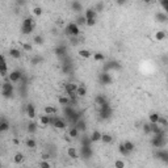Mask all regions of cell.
Returning a JSON list of instances; mask_svg holds the SVG:
<instances>
[{"label": "cell", "instance_id": "6da1fadb", "mask_svg": "<svg viewBox=\"0 0 168 168\" xmlns=\"http://www.w3.org/2000/svg\"><path fill=\"white\" fill-rule=\"evenodd\" d=\"M36 28V20L33 17H26L24 19L21 24V33L22 34H30Z\"/></svg>", "mask_w": 168, "mask_h": 168}, {"label": "cell", "instance_id": "7a4b0ae2", "mask_svg": "<svg viewBox=\"0 0 168 168\" xmlns=\"http://www.w3.org/2000/svg\"><path fill=\"white\" fill-rule=\"evenodd\" d=\"M64 33L68 37H79L80 36V26L76 22H70L64 26Z\"/></svg>", "mask_w": 168, "mask_h": 168}, {"label": "cell", "instance_id": "3957f363", "mask_svg": "<svg viewBox=\"0 0 168 168\" xmlns=\"http://www.w3.org/2000/svg\"><path fill=\"white\" fill-rule=\"evenodd\" d=\"M13 91H15V88H13V83L12 82H4L1 85V95L5 97V99H9V97L13 96Z\"/></svg>", "mask_w": 168, "mask_h": 168}, {"label": "cell", "instance_id": "277c9868", "mask_svg": "<svg viewBox=\"0 0 168 168\" xmlns=\"http://www.w3.org/2000/svg\"><path fill=\"white\" fill-rule=\"evenodd\" d=\"M21 79H22V72L19 71V70H13V71H11L9 75H8V80L12 82L13 84L21 82Z\"/></svg>", "mask_w": 168, "mask_h": 168}, {"label": "cell", "instance_id": "5b68a950", "mask_svg": "<svg viewBox=\"0 0 168 168\" xmlns=\"http://www.w3.org/2000/svg\"><path fill=\"white\" fill-rule=\"evenodd\" d=\"M100 83L101 84H110L112 83L110 74H108V72H103V74H100Z\"/></svg>", "mask_w": 168, "mask_h": 168}, {"label": "cell", "instance_id": "8992f818", "mask_svg": "<svg viewBox=\"0 0 168 168\" xmlns=\"http://www.w3.org/2000/svg\"><path fill=\"white\" fill-rule=\"evenodd\" d=\"M0 74H1L3 78H5L8 74V67H7V62H5V58L1 57V66H0Z\"/></svg>", "mask_w": 168, "mask_h": 168}, {"label": "cell", "instance_id": "52a82bcc", "mask_svg": "<svg viewBox=\"0 0 168 168\" xmlns=\"http://www.w3.org/2000/svg\"><path fill=\"white\" fill-rule=\"evenodd\" d=\"M84 16L87 17V20H89V19H95V20H96L97 12L95 11V8H88V9H85V12H84Z\"/></svg>", "mask_w": 168, "mask_h": 168}, {"label": "cell", "instance_id": "ba28073f", "mask_svg": "<svg viewBox=\"0 0 168 168\" xmlns=\"http://www.w3.org/2000/svg\"><path fill=\"white\" fill-rule=\"evenodd\" d=\"M26 116L29 117V118H32V120L36 117V108H34V105H32V104L26 105Z\"/></svg>", "mask_w": 168, "mask_h": 168}, {"label": "cell", "instance_id": "9c48e42d", "mask_svg": "<svg viewBox=\"0 0 168 168\" xmlns=\"http://www.w3.org/2000/svg\"><path fill=\"white\" fill-rule=\"evenodd\" d=\"M21 50H19V49H15V47H12V49L9 50V57H12V58H15V59H20L21 58Z\"/></svg>", "mask_w": 168, "mask_h": 168}, {"label": "cell", "instance_id": "30bf717a", "mask_svg": "<svg viewBox=\"0 0 168 168\" xmlns=\"http://www.w3.org/2000/svg\"><path fill=\"white\" fill-rule=\"evenodd\" d=\"M78 97H85L87 96V87L84 84H79V88L76 91Z\"/></svg>", "mask_w": 168, "mask_h": 168}, {"label": "cell", "instance_id": "8fae6325", "mask_svg": "<svg viewBox=\"0 0 168 168\" xmlns=\"http://www.w3.org/2000/svg\"><path fill=\"white\" fill-rule=\"evenodd\" d=\"M79 57L84 58V59H88V58L93 57V53H91L89 50H87V49H82V50H79Z\"/></svg>", "mask_w": 168, "mask_h": 168}, {"label": "cell", "instance_id": "7c38bea8", "mask_svg": "<svg viewBox=\"0 0 168 168\" xmlns=\"http://www.w3.org/2000/svg\"><path fill=\"white\" fill-rule=\"evenodd\" d=\"M67 155H68V158H71V159L79 158V156H78V150L75 147H68L67 148Z\"/></svg>", "mask_w": 168, "mask_h": 168}, {"label": "cell", "instance_id": "4fadbf2b", "mask_svg": "<svg viewBox=\"0 0 168 168\" xmlns=\"http://www.w3.org/2000/svg\"><path fill=\"white\" fill-rule=\"evenodd\" d=\"M43 112H45V114H49V116H54V114H57V109H55L54 106H51V105L45 106Z\"/></svg>", "mask_w": 168, "mask_h": 168}, {"label": "cell", "instance_id": "5bb4252c", "mask_svg": "<svg viewBox=\"0 0 168 168\" xmlns=\"http://www.w3.org/2000/svg\"><path fill=\"white\" fill-rule=\"evenodd\" d=\"M101 137H103V134L100 133L99 130H95L93 133L91 134V141L92 142H99V141H101Z\"/></svg>", "mask_w": 168, "mask_h": 168}, {"label": "cell", "instance_id": "9a60e30c", "mask_svg": "<svg viewBox=\"0 0 168 168\" xmlns=\"http://www.w3.org/2000/svg\"><path fill=\"white\" fill-rule=\"evenodd\" d=\"M75 22H76L79 26H84V25H87V17L84 16V13H83V15H80V13H79V16L76 17V21H75Z\"/></svg>", "mask_w": 168, "mask_h": 168}, {"label": "cell", "instance_id": "2e32d148", "mask_svg": "<svg viewBox=\"0 0 168 168\" xmlns=\"http://www.w3.org/2000/svg\"><path fill=\"white\" fill-rule=\"evenodd\" d=\"M40 122H41V125H43V126H49L50 125V116L49 114L40 116Z\"/></svg>", "mask_w": 168, "mask_h": 168}, {"label": "cell", "instance_id": "e0dca14e", "mask_svg": "<svg viewBox=\"0 0 168 168\" xmlns=\"http://www.w3.org/2000/svg\"><path fill=\"white\" fill-rule=\"evenodd\" d=\"M79 134H80L79 129L75 127V126H72V127L70 129V131H68V135L71 137V138H78V137H79Z\"/></svg>", "mask_w": 168, "mask_h": 168}, {"label": "cell", "instance_id": "ac0fdd59", "mask_svg": "<svg viewBox=\"0 0 168 168\" xmlns=\"http://www.w3.org/2000/svg\"><path fill=\"white\" fill-rule=\"evenodd\" d=\"M122 145H124L125 148L129 151V152H133V151L135 150V145H134L133 142H130V141H125Z\"/></svg>", "mask_w": 168, "mask_h": 168}, {"label": "cell", "instance_id": "d6986e66", "mask_svg": "<svg viewBox=\"0 0 168 168\" xmlns=\"http://www.w3.org/2000/svg\"><path fill=\"white\" fill-rule=\"evenodd\" d=\"M101 142H103V143H105V145L112 143V142H113V137H112L110 134H103V137H101Z\"/></svg>", "mask_w": 168, "mask_h": 168}, {"label": "cell", "instance_id": "ffe728a7", "mask_svg": "<svg viewBox=\"0 0 168 168\" xmlns=\"http://www.w3.org/2000/svg\"><path fill=\"white\" fill-rule=\"evenodd\" d=\"M25 145H26L28 148H32V150H33V148L37 147V142H36L33 138H28L26 141H25Z\"/></svg>", "mask_w": 168, "mask_h": 168}, {"label": "cell", "instance_id": "44dd1931", "mask_svg": "<svg viewBox=\"0 0 168 168\" xmlns=\"http://www.w3.org/2000/svg\"><path fill=\"white\" fill-rule=\"evenodd\" d=\"M72 9H74L76 13H80L83 11V7H82V4H80L79 1H76V0H75V1L72 3Z\"/></svg>", "mask_w": 168, "mask_h": 168}, {"label": "cell", "instance_id": "7402d4cb", "mask_svg": "<svg viewBox=\"0 0 168 168\" xmlns=\"http://www.w3.org/2000/svg\"><path fill=\"white\" fill-rule=\"evenodd\" d=\"M93 59H95V62H104V61H105V55L101 54V53H95V54H93Z\"/></svg>", "mask_w": 168, "mask_h": 168}, {"label": "cell", "instance_id": "603a6c76", "mask_svg": "<svg viewBox=\"0 0 168 168\" xmlns=\"http://www.w3.org/2000/svg\"><path fill=\"white\" fill-rule=\"evenodd\" d=\"M159 118H160V116H159L158 113H151L150 116H148V120H150V122H152V124H158Z\"/></svg>", "mask_w": 168, "mask_h": 168}, {"label": "cell", "instance_id": "cb8c5ba5", "mask_svg": "<svg viewBox=\"0 0 168 168\" xmlns=\"http://www.w3.org/2000/svg\"><path fill=\"white\" fill-rule=\"evenodd\" d=\"M7 130H9V124H8L5 120H3V121L0 122V131L4 133V131H7Z\"/></svg>", "mask_w": 168, "mask_h": 168}, {"label": "cell", "instance_id": "d4e9b609", "mask_svg": "<svg viewBox=\"0 0 168 168\" xmlns=\"http://www.w3.org/2000/svg\"><path fill=\"white\" fill-rule=\"evenodd\" d=\"M164 38H166V33H164L163 30H159V32L155 33V40L156 41H163Z\"/></svg>", "mask_w": 168, "mask_h": 168}, {"label": "cell", "instance_id": "484cf974", "mask_svg": "<svg viewBox=\"0 0 168 168\" xmlns=\"http://www.w3.org/2000/svg\"><path fill=\"white\" fill-rule=\"evenodd\" d=\"M32 13L34 16H37V17H40V16H42V13H43V9L41 7H34L32 9Z\"/></svg>", "mask_w": 168, "mask_h": 168}, {"label": "cell", "instance_id": "4316f807", "mask_svg": "<svg viewBox=\"0 0 168 168\" xmlns=\"http://www.w3.org/2000/svg\"><path fill=\"white\" fill-rule=\"evenodd\" d=\"M28 131L29 133H36L37 131V124L36 122H29L28 124Z\"/></svg>", "mask_w": 168, "mask_h": 168}, {"label": "cell", "instance_id": "83f0119b", "mask_svg": "<svg viewBox=\"0 0 168 168\" xmlns=\"http://www.w3.org/2000/svg\"><path fill=\"white\" fill-rule=\"evenodd\" d=\"M118 151L121 152V155H124V156H129V155L131 154V152H129V151L126 150L124 145H120V146H118Z\"/></svg>", "mask_w": 168, "mask_h": 168}, {"label": "cell", "instance_id": "f1b7e54d", "mask_svg": "<svg viewBox=\"0 0 168 168\" xmlns=\"http://www.w3.org/2000/svg\"><path fill=\"white\" fill-rule=\"evenodd\" d=\"M22 160H24V155H22V154H16L15 158H13V162H15L16 164H20Z\"/></svg>", "mask_w": 168, "mask_h": 168}, {"label": "cell", "instance_id": "f546056e", "mask_svg": "<svg viewBox=\"0 0 168 168\" xmlns=\"http://www.w3.org/2000/svg\"><path fill=\"white\" fill-rule=\"evenodd\" d=\"M142 129H143L145 134H151V122H148V124H143Z\"/></svg>", "mask_w": 168, "mask_h": 168}, {"label": "cell", "instance_id": "4dcf8cb0", "mask_svg": "<svg viewBox=\"0 0 168 168\" xmlns=\"http://www.w3.org/2000/svg\"><path fill=\"white\" fill-rule=\"evenodd\" d=\"M33 42L36 45H42L43 43V38H42V36H34L33 37Z\"/></svg>", "mask_w": 168, "mask_h": 168}, {"label": "cell", "instance_id": "1f68e13d", "mask_svg": "<svg viewBox=\"0 0 168 168\" xmlns=\"http://www.w3.org/2000/svg\"><path fill=\"white\" fill-rule=\"evenodd\" d=\"M160 5L163 7L164 12H166L167 16H168V0H160Z\"/></svg>", "mask_w": 168, "mask_h": 168}, {"label": "cell", "instance_id": "d6a6232c", "mask_svg": "<svg viewBox=\"0 0 168 168\" xmlns=\"http://www.w3.org/2000/svg\"><path fill=\"white\" fill-rule=\"evenodd\" d=\"M95 11H96L97 13L103 12V11H104V3H99V4L95 5Z\"/></svg>", "mask_w": 168, "mask_h": 168}, {"label": "cell", "instance_id": "836d02e7", "mask_svg": "<svg viewBox=\"0 0 168 168\" xmlns=\"http://www.w3.org/2000/svg\"><path fill=\"white\" fill-rule=\"evenodd\" d=\"M114 166H116V168H124L126 166V163L122 160H116L114 162Z\"/></svg>", "mask_w": 168, "mask_h": 168}, {"label": "cell", "instance_id": "e575fe53", "mask_svg": "<svg viewBox=\"0 0 168 168\" xmlns=\"http://www.w3.org/2000/svg\"><path fill=\"white\" fill-rule=\"evenodd\" d=\"M95 25H96V20H95V19L87 20V26H95Z\"/></svg>", "mask_w": 168, "mask_h": 168}, {"label": "cell", "instance_id": "d590c367", "mask_svg": "<svg viewBox=\"0 0 168 168\" xmlns=\"http://www.w3.org/2000/svg\"><path fill=\"white\" fill-rule=\"evenodd\" d=\"M22 47H24L25 51H32V49H33L32 45H28V43H22Z\"/></svg>", "mask_w": 168, "mask_h": 168}, {"label": "cell", "instance_id": "8d00e7d4", "mask_svg": "<svg viewBox=\"0 0 168 168\" xmlns=\"http://www.w3.org/2000/svg\"><path fill=\"white\" fill-rule=\"evenodd\" d=\"M40 166L41 167H50V163H47V162H45L43 159H42V162L40 163Z\"/></svg>", "mask_w": 168, "mask_h": 168}, {"label": "cell", "instance_id": "74e56055", "mask_svg": "<svg viewBox=\"0 0 168 168\" xmlns=\"http://www.w3.org/2000/svg\"><path fill=\"white\" fill-rule=\"evenodd\" d=\"M126 1H127V0H116V3L118 5H124V4H126Z\"/></svg>", "mask_w": 168, "mask_h": 168}, {"label": "cell", "instance_id": "f35d334b", "mask_svg": "<svg viewBox=\"0 0 168 168\" xmlns=\"http://www.w3.org/2000/svg\"><path fill=\"white\" fill-rule=\"evenodd\" d=\"M152 0H143V3H151Z\"/></svg>", "mask_w": 168, "mask_h": 168}, {"label": "cell", "instance_id": "ab89813d", "mask_svg": "<svg viewBox=\"0 0 168 168\" xmlns=\"http://www.w3.org/2000/svg\"><path fill=\"white\" fill-rule=\"evenodd\" d=\"M51 1H57V0H51Z\"/></svg>", "mask_w": 168, "mask_h": 168}, {"label": "cell", "instance_id": "60d3db41", "mask_svg": "<svg viewBox=\"0 0 168 168\" xmlns=\"http://www.w3.org/2000/svg\"><path fill=\"white\" fill-rule=\"evenodd\" d=\"M159 1H160V0H159Z\"/></svg>", "mask_w": 168, "mask_h": 168}]
</instances>
